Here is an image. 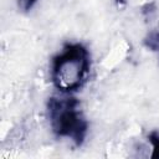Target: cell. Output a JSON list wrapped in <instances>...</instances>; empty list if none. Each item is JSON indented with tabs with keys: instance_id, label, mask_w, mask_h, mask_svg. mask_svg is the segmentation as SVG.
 Masks as SVG:
<instances>
[{
	"instance_id": "1",
	"label": "cell",
	"mask_w": 159,
	"mask_h": 159,
	"mask_svg": "<svg viewBox=\"0 0 159 159\" xmlns=\"http://www.w3.org/2000/svg\"><path fill=\"white\" fill-rule=\"evenodd\" d=\"M89 71V55L81 43L67 45L52 61L53 86L62 93L77 91L84 83Z\"/></svg>"
},
{
	"instance_id": "2",
	"label": "cell",
	"mask_w": 159,
	"mask_h": 159,
	"mask_svg": "<svg viewBox=\"0 0 159 159\" xmlns=\"http://www.w3.org/2000/svg\"><path fill=\"white\" fill-rule=\"evenodd\" d=\"M77 104L75 98H52L48 103V113L52 130L58 137H66L81 144L87 132V123L82 118Z\"/></svg>"
},
{
	"instance_id": "3",
	"label": "cell",
	"mask_w": 159,
	"mask_h": 159,
	"mask_svg": "<svg viewBox=\"0 0 159 159\" xmlns=\"http://www.w3.org/2000/svg\"><path fill=\"white\" fill-rule=\"evenodd\" d=\"M150 140L153 143V148H154V157H159V135L152 134L150 135Z\"/></svg>"
},
{
	"instance_id": "4",
	"label": "cell",
	"mask_w": 159,
	"mask_h": 159,
	"mask_svg": "<svg viewBox=\"0 0 159 159\" xmlns=\"http://www.w3.org/2000/svg\"><path fill=\"white\" fill-rule=\"evenodd\" d=\"M35 2H36V0H19V5H20V7H22L24 10L31 9Z\"/></svg>"
}]
</instances>
